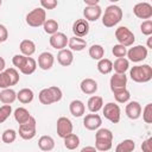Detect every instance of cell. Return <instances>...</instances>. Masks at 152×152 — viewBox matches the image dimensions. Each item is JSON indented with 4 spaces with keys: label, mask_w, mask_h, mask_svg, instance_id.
Returning <instances> with one entry per match:
<instances>
[{
    "label": "cell",
    "mask_w": 152,
    "mask_h": 152,
    "mask_svg": "<svg viewBox=\"0 0 152 152\" xmlns=\"http://www.w3.org/2000/svg\"><path fill=\"white\" fill-rule=\"evenodd\" d=\"M129 68V62L125 57H118L116 61L113 63V69L118 74H125Z\"/></svg>",
    "instance_id": "24"
},
{
    "label": "cell",
    "mask_w": 152,
    "mask_h": 152,
    "mask_svg": "<svg viewBox=\"0 0 152 152\" xmlns=\"http://www.w3.org/2000/svg\"><path fill=\"white\" fill-rule=\"evenodd\" d=\"M49 89H50V91H51V94L53 96L55 102L61 101V99H62V90H61V88H58L56 86H52V87H49Z\"/></svg>",
    "instance_id": "47"
},
{
    "label": "cell",
    "mask_w": 152,
    "mask_h": 152,
    "mask_svg": "<svg viewBox=\"0 0 152 152\" xmlns=\"http://www.w3.org/2000/svg\"><path fill=\"white\" fill-rule=\"evenodd\" d=\"M1 4H2V0H0V6H1Z\"/></svg>",
    "instance_id": "55"
},
{
    "label": "cell",
    "mask_w": 152,
    "mask_h": 152,
    "mask_svg": "<svg viewBox=\"0 0 152 152\" xmlns=\"http://www.w3.org/2000/svg\"><path fill=\"white\" fill-rule=\"evenodd\" d=\"M87 106H88V109L91 113H97L102 108V106H103V100H102L101 96L94 95V96L89 97V100L87 102Z\"/></svg>",
    "instance_id": "23"
},
{
    "label": "cell",
    "mask_w": 152,
    "mask_h": 152,
    "mask_svg": "<svg viewBox=\"0 0 152 152\" xmlns=\"http://www.w3.org/2000/svg\"><path fill=\"white\" fill-rule=\"evenodd\" d=\"M5 71H6V72H7V75L10 76V80H11L12 86H14V84H17V83L19 82L20 76H19V72L17 71V69H15V68H8V69H6Z\"/></svg>",
    "instance_id": "40"
},
{
    "label": "cell",
    "mask_w": 152,
    "mask_h": 152,
    "mask_svg": "<svg viewBox=\"0 0 152 152\" xmlns=\"http://www.w3.org/2000/svg\"><path fill=\"white\" fill-rule=\"evenodd\" d=\"M142 119L146 124L152 122V103H147L142 110Z\"/></svg>",
    "instance_id": "42"
},
{
    "label": "cell",
    "mask_w": 152,
    "mask_h": 152,
    "mask_svg": "<svg viewBox=\"0 0 152 152\" xmlns=\"http://www.w3.org/2000/svg\"><path fill=\"white\" fill-rule=\"evenodd\" d=\"M0 43H1V42H0Z\"/></svg>",
    "instance_id": "56"
},
{
    "label": "cell",
    "mask_w": 152,
    "mask_h": 152,
    "mask_svg": "<svg viewBox=\"0 0 152 152\" xmlns=\"http://www.w3.org/2000/svg\"><path fill=\"white\" fill-rule=\"evenodd\" d=\"M17 99V93L11 88H5L0 91V101L4 104H11Z\"/></svg>",
    "instance_id": "22"
},
{
    "label": "cell",
    "mask_w": 152,
    "mask_h": 152,
    "mask_svg": "<svg viewBox=\"0 0 152 152\" xmlns=\"http://www.w3.org/2000/svg\"><path fill=\"white\" fill-rule=\"evenodd\" d=\"M12 86L11 83V80H10V76L7 75V72L4 70L0 72V88L1 89H5V88H10Z\"/></svg>",
    "instance_id": "43"
},
{
    "label": "cell",
    "mask_w": 152,
    "mask_h": 152,
    "mask_svg": "<svg viewBox=\"0 0 152 152\" xmlns=\"http://www.w3.org/2000/svg\"><path fill=\"white\" fill-rule=\"evenodd\" d=\"M147 48L152 49V37L151 36H148V39H147Z\"/></svg>",
    "instance_id": "53"
},
{
    "label": "cell",
    "mask_w": 152,
    "mask_h": 152,
    "mask_svg": "<svg viewBox=\"0 0 152 152\" xmlns=\"http://www.w3.org/2000/svg\"><path fill=\"white\" fill-rule=\"evenodd\" d=\"M133 13L139 19H150L152 17V6L148 2H138L133 7Z\"/></svg>",
    "instance_id": "8"
},
{
    "label": "cell",
    "mask_w": 152,
    "mask_h": 152,
    "mask_svg": "<svg viewBox=\"0 0 152 152\" xmlns=\"http://www.w3.org/2000/svg\"><path fill=\"white\" fill-rule=\"evenodd\" d=\"M86 5H97L100 0H83Z\"/></svg>",
    "instance_id": "52"
},
{
    "label": "cell",
    "mask_w": 152,
    "mask_h": 152,
    "mask_svg": "<svg viewBox=\"0 0 152 152\" xmlns=\"http://www.w3.org/2000/svg\"><path fill=\"white\" fill-rule=\"evenodd\" d=\"M68 45L71 51H82L87 46V42L81 37H71L68 40Z\"/></svg>",
    "instance_id": "20"
},
{
    "label": "cell",
    "mask_w": 152,
    "mask_h": 152,
    "mask_svg": "<svg viewBox=\"0 0 152 152\" xmlns=\"http://www.w3.org/2000/svg\"><path fill=\"white\" fill-rule=\"evenodd\" d=\"M72 32L76 37H86L89 32V24L86 19H77L72 24Z\"/></svg>",
    "instance_id": "12"
},
{
    "label": "cell",
    "mask_w": 152,
    "mask_h": 152,
    "mask_svg": "<svg viewBox=\"0 0 152 152\" xmlns=\"http://www.w3.org/2000/svg\"><path fill=\"white\" fill-rule=\"evenodd\" d=\"M38 99H39V102H40L42 104H51V103L55 102L53 96H52V94H51V91H50L49 88L42 89V90L39 91Z\"/></svg>",
    "instance_id": "31"
},
{
    "label": "cell",
    "mask_w": 152,
    "mask_h": 152,
    "mask_svg": "<svg viewBox=\"0 0 152 152\" xmlns=\"http://www.w3.org/2000/svg\"><path fill=\"white\" fill-rule=\"evenodd\" d=\"M101 124H102V119L99 114H88L83 119V125L89 131L97 129L101 126Z\"/></svg>",
    "instance_id": "14"
},
{
    "label": "cell",
    "mask_w": 152,
    "mask_h": 152,
    "mask_svg": "<svg viewBox=\"0 0 152 152\" xmlns=\"http://www.w3.org/2000/svg\"><path fill=\"white\" fill-rule=\"evenodd\" d=\"M57 61L62 66H69L74 61V56H72L71 50H68V49L59 50V52L57 55Z\"/></svg>",
    "instance_id": "18"
},
{
    "label": "cell",
    "mask_w": 152,
    "mask_h": 152,
    "mask_svg": "<svg viewBox=\"0 0 152 152\" xmlns=\"http://www.w3.org/2000/svg\"><path fill=\"white\" fill-rule=\"evenodd\" d=\"M104 55V49L99 45V44H94L89 48V56L93 58V59H101Z\"/></svg>",
    "instance_id": "34"
},
{
    "label": "cell",
    "mask_w": 152,
    "mask_h": 152,
    "mask_svg": "<svg viewBox=\"0 0 152 152\" xmlns=\"http://www.w3.org/2000/svg\"><path fill=\"white\" fill-rule=\"evenodd\" d=\"M12 113V107L11 104H4L0 107V124H2L4 121L7 120V118L11 115Z\"/></svg>",
    "instance_id": "38"
},
{
    "label": "cell",
    "mask_w": 152,
    "mask_h": 152,
    "mask_svg": "<svg viewBox=\"0 0 152 152\" xmlns=\"http://www.w3.org/2000/svg\"><path fill=\"white\" fill-rule=\"evenodd\" d=\"M80 88H81L82 93H84L87 95H93L97 90V82L93 78H84V80H82Z\"/></svg>",
    "instance_id": "17"
},
{
    "label": "cell",
    "mask_w": 152,
    "mask_h": 152,
    "mask_svg": "<svg viewBox=\"0 0 152 152\" xmlns=\"http://www.w3.org/2000/svg\"><path fill=\"white\" fill-rule=\"evenodd\" d=\"M120 107L114 102H108L103 107V115L112 124H118L120 121Z\"/></svg>",
    "instance_id": "6"
},
{
    "label": "cell",
    "mask_w": 152,
    "mask_h": 152,
    "mask_svg": "<svg viewBox=\"0 0 152 152\" xmlns=\"http://www.w3.org/2000/svg\"><path fill=\"white\" fill-rule=\"evenodd\" d=\"M97 70H99L101 74H103V75L109 74V72L113 70V63H112V61L108 59V58H103V57H102L101 59H99Z\"/></svg>",
    "instance_id": "30"
},
{
    "label": "cell",
    "mask_w": 152,
    "mask_h": 152,
    "mask_svg": "<svg viewBox=\"0 0 152 152\" xmlns=\"http://www.w3.org/2000/svg\"><path fill=\"white\" fill-rule=\"evenodd\" d=\"M126 84H127V76L125 74L115 72L109 80V86H110L112 91L121 89V88H126Z\"/></svg>",
    "instance_id": "13"
},
{
    "label": "cell",
    "mask_w": 152,
    "mask_h": 152,
    "mask_svg": "<svg viewBox=\"0 0 152 152\" xmlns=\"http://www.w3.org/2000/svg\"><path fill=\"white\" fill-rule=\"evenodd\" d=\"M26 58H27V56H25V55H23V53H21V55H14L13 58H12V63H13V65H14L15 68L20 69V68L23 66V64L25 63Z\"/></svg>",
    "instance_id": "45"
},
{
    "label": "cell",
    "mask_w": 152,
    "mask_h": 152,
    "mask_svg": "<svg viewBox=\"0 0 152 152\" xmlns=\"http://www.w3.org/2000/svg\"><path fill=\"white\" fill-rule=\"evenodd\" d=\"M121 19H122V10L116 5H110L104 10V14L102 15V24L106 27H113Z\"/></svg>",
    "instance_id": "1"
},
{
    "label": "cell",
    "mask_w": 152,
    "mask_h": 152,
    "mask_svg": "<svg viewBox=\"0 0 152 152\" xmlns=\"http://www.w3.org/2000/svg\"><path fill=\"white\" fill-rule=\"evenodd\" d=\"M36 119L33 116H30V119L19 125V135L24 140H30L36 135Z\"/></svg>",
    "instance_id": "5"
},
{
    "label": "cell",
    "mask_w": 152,
    "mask_h": 152,
    "mask_svg": "<svg viewBox=\"0 0 152 152\" xmlns=\"http://www.w3.org/2000/svg\"><path fill=\"white\" fill-rule=\"evenodd\" d=\"M102 14V10L99 5H87L83 10V15L87 21H96Z\"/></svg>",
    "instance_id": "10"
},
{
    "label": "cell",
    "mask_w": 152,
    "mask_h": 152,
    "mask_svg": "<svg viewBox=\"0 0 152 152\" xmlns=\"http://www.w3.org/2000/svg\"><path fill=\"white\" fill-rule=\"evenodd\" d=\"M36 68H37V62L34 58H32L31 56H28L25 61V63L23 64V66L19 69L24 75H31L36 71Z\"/></svg>",
    "instance_id": "25"
},
{
    "label": "cell",
    "mask_w": 152,
    "mask_h": 152,
    "mask_svg": "<svg viewBox=\"0 0 152 152\" xmlns=\"http://www.w3.org/2000/svg\"><path fill=\"white\" fill-rule=\"evenodd\" d=\"M17 99L21 103H30L33 100V91L30 88H23L17 94Z\"/></svg>",
    "instance_id": "28"
},
{
    "label": "cell",
    "mask_w": 152,
    "mask_h": 152,
    "mask_svg": "<svg viewBox=\"0 0 152 152\" xmlns=\"http://www.w3.org/2000/svg\"><path fill=\"white\" fill-rule=\"evenodd\" d=\"M115 38L118 39L119 44H122L126 48L131 46L135 40L133 32L129 28H127L126 26H120L115 30Z\"/></svg>",
    "instance_id": "4"
},
{
    "label": "cell",
    "mask_w": 152,
    "mask_h": 152,
    "mask_svg": "<svg viewBox=\"0 0 152 152\" xmlns=\"http://www.w3.org/2000/svg\"><path fill=\"white\" fill-rule=\"evenodd\" d=\"M53 65V56L52 53L48 52V51H44L39 55L38 57V66L43 70H49L51 69Z\"/></svg>",
    "instance_id": "16"
},
{
    "label": "cell",
    "mask_w": 152,
    "mask_h": 152,
    "mask_svg": "<svg viewBox=\"0 0 152 152\" xmlns=\"http://www.w3.org/2000/svg\"><path fill=\"white\" fill-rule=\"evenodd\" d=\"M45 20H46V13L43 7L34 8L31 12H28L26 15V23L31 27H39L44 24Z\"/></svg>",
    "instance_id": "3"
},
{
    "label": "cell",
    "mask_w": 152,
    "mask_h": 152,
    "mask_svg": "<svg viewBox=\"0 0 152 152\" xmlns=\"http://www.w3.org/2000/svg\"><path fill=\"white\" fill-rule=\"evenodd\" d=\"M38 146L42 151H51L55 147V141L50 135H43L38 140Z\"/></svg>",
    "instance_id": "26"
},
{
    "label": "cell",
    "mask_w": 152,
    "mask_h": 152,
    "mask_svg": "<svg viewBox=\"0 0 152 152\" xmlns=\"http://www.w3.org/2000/svg\"><path fill=\"white\" fill-rule=\"evenodd\" d=\"M57 0H40V5L44 10H53L57 7Z\"/></svg>",
    "instance_id": "46"
},
{
    "label": "cell",
    "mask_w": 152,
    "mask_h": 152,
    "mask_svg": "<svg viewBox=\"0 0 152 152\" xmlns=\"http://www.w3.org/2000/svg\"><path fill=\"white\" fill-rule=\"evenodd\" d=\"M109 1H110V2H118L119 0H109Z\"/></svg>",
    "instance_id": "54"
},
{
    "label": "cell",
    "mask_w": 152,
    "mask_h": 152,
    "mask_svg": "<svg viewBox=\"0 0 152 152\" xmlns=\"http://www.w3.org/2000/svg\"><path fill=\"white\" fill-rule=\"evenodd\" d=\"M69 110L75 118H80L84 114L86 107H84V103L81 100H74L69 104Z\"/></svg>",
    "instance_id": "19"
},
{
    "label": "cell",
    "mask_w": 152,
    "mask_h": 152,
    "mask_svg": "<svg viewBox=\"0 0 152 152\" xmlns=\"http://www.w3.org/2000/svg\"><path fill=\"white\" fill-rule=\"evenodd\" d=\"M63 139H64V146H65L68 150H75V148H77L78 145H80V138H78L76 134H74V133L68 134V135L64 137Z\"/></svg>",
    "instance_id": "29"
},
{
    "label": "cell",
    "mask_w": 152,
    "mask_h": 152,
    "mask_svg": "<svg viewBox=\"0 0 152 152\" xmlns=\"http://www.w3.org/2000/svg\"><path fill=\"white\" fill-rule=\"evenodd\" d=\"M140 30H141V33L142 34L151 36L152 34V20L146 19L145 21H142L141 25H140Z\"/></svg>",
    "instance_id": "41"
},
{
    "label": "cell",
    "mask_w": 152,
    "mask_h": 152,
    "mask_svg": "<svg viewBox=\"0 0 152 152\" xmlns=\"http://www.w3.org/2000/svg\"><path fill=\"white\" fill-rule=\"evenodd\" d=\"M141 150L144 152H152V138H148L141 144Z\"/></svg>",
    "instance_id": "48"
},
{
    "label": "cell",
    "mask_w": 152,
    "mask_h": 152,
    "mask_svg": "<svg viewBox=\"0 0 152 152\" xmlns=\"http://www.w3.org/2000/svg\"><path fill=\"white\" fill-rule=\"evenodd\" d=\"M68 37L63 33V32H56V33H53V34H51V37H50V39H49V42H50V45L53 48V49H56V50H62V49H64L65 46H66V44H68Z\"/></svg>",
    "instance_id": "11"
},
{
    "label": "cell",
    "mask_w": 152,
    "mask_h": 152,
    "mask_svg": "<svg viewBox=\"0 0 152 152\" xmlns=\"http://www.w3.org/2000/svg\"><path fill=\"white\" fill-rule=\"evenodd\" d=\"M134 148H135V142L131 139H126V140H122L115 147V151L116 152H132Z\"/></svg>",
    "instance_id": "33"
},
{
    "label": "cell",
    "mask_w": 152,
    "mask_h": 152,
    "mask_svg": "<svg viewBox=\"0 0 152 152\" xmlns=\"http://www.w3.org/2000/svg\"><path fill=\"white\" fill-rule=\"evenodd\" d=\"M95 140H104V141H112L113 140V133L108 128H97V132L95 134Z\"/></svg>",
    "instance_id": "35"
},
{
    "label": "cell",
    "mask_w": 152,
    "mask_h": 152,
    "mask_svg": "<svg viewBox=\"0 0 152 152\" xmlns=\"http://www.w3.org/2000/svg\"><path fill=\"white\" fill-rule=\"evenodd\" d=\"M125 112H126V115H127L129 119L137 120V119L140 118V115H141V106H140V103L137 102V101H131V102H128V104L126 106Z\"/></svg>",
    "instance_id": "15"
},
{
    "label": "cell",
    "mask_w": 152,
    "mask_h": 152,
    "mask_svg": "<svg viewBox=\"0 0 152 152\" xmlns=\"http://www.w3.org/2000/svg\"><path fill=\"white\" fill-rule=\"evenodd\" d=\"M70 133H72V124H71V121L65 116H61L57 120V134H58V137L64 138Z\"/></svg>",
    "instance_id": "9"
},
{
    "label": "cell",
    "mask_w": 152,
    "mask_h": 152,
    "mask_svg": "<svg viewBox=\"0 0 152 152\" xmlns=\"http://www.w3.org/2000/svg\"><path fill=\"white\" fill-rule=\"evenodd\" d=\"M112 93L114 94V99H115L116 102H119V103H125V102H127V101L129 100V97H131V94H129V91H128L126 88H121V89L114 90V91H112Z\"/></svg>",
    "instance_id": "32"
},
{
    "label": "cell",
    "mask_w": 152,
    "mask_h": 152,
    "mask_svg": "<svg viewBox=\"0 0 152 152\" xmlns=\"http://www.w3.org/2000/svg\"><path fill=\"white\" fill-rule=\"evenodd\" d=\"M81 151H82V152H95V151H97V150H96V147H93V146H86V147H83Z\"/></svg>",
    "instance_id": "50"
},
{
    "label": "cell",
    "mask_w": 152,
    "mask_h": 152,
    "mask_svg": "<svg viewBox=\"0 0 152 152\" xmlns=\"http://www.w3.org/2000/svg\"><path fill=\"white\" fill-rule=\"evenodd\" d=\"M19 49L21 51L23 55L25 56H32L36 51V44L33 43V40L31 39H24L20 42V45H19Z\"/></svg>",
    "instance_id": "21"
},
{
    "label": "cell",
    "mask_w": 152,
    "mask_h": 152,
    "mask_svg": "<svg viewBox=\"0 0 152 152\" xmlns=\"http://www.w3.org/2000/svg\"><path fill=\"white\" fill-rule=\"evenodd\" d=\"M30 116H31L30 115V112L26 108H24V107H19V108H17L14 110V119H15V121L19 125L26 122L30 119Z\"/></svg>",
    "instance_id": "27"
},
{
    "label": "cell",
    "mask_w": 152,
    "mask_h": 152,
    "mask_svg": "<svg viewBox=\"0 0 152 152\" xmlns=\"http://www.w3.org/2000/svg\"><path fill=\"white\" fill-rule=\"evenodd\" d=\"M15 138H17V133L14 129H6L1 137V139L5 144H12L15 140Z\"/></svg>",
    "instance_id": "37"
},
{
    "label": "cell",
    "mask_w": 152,
    "mask_h": 152,
    "mask_svg": "<svg viewBox=\"0 0 152 152\" xmlns=\"http://www.w3.org/2000/svg\"><path fill=\"white\" fill-rule=\"evenodd\" d=\"M7 38H8V31H7V28L4 25L0 24V42L1 43L2 42H6Z\"/></svg>",
    "instance_id": "49"
},
{
    "label": "cell",
    "mask_w": 152,
    "mask_h": 152,
    "mask_svg": "<svg viewBox=\"0 0 152 152\" xmlns=\"http://www.w3.org/2000/svg\"><path fill=\"white\" fill-rule=\"evenodd\" d=\"M43 27H44V31L49 34H53L57 32L58 30V23L55 20V19H46L43 24Z\"/></svg>",
    "instance_id": "36"
},
{
    "label": "cell",
    "mask_w": 152,
    "mask_h": 152,
    "mask_svg": "<svg viewBox=\"0 0 152 152\" xmlns=\"http://www.w3.org/2000/svg\"><path fill=\"white\" fill-rule=\"evenodd\" d=\"M95 147L97 151H108L112 148V141H104V140H95Z\"/></svg>",
    "instance_id": "44"
},
{
    "label": "cell",
    "mask_w": 152,
    "mask_h": 152,
    "mask_svg": "<svg viewBox=\"0 0 152 152\" xmlns=\"http://www.w3.org/2000/svg\"><path fill=\"white\" fill-rule=\"evenodd\" d=\"M126 55L131 62L139 63L147 57V48H145L144 45H135L131 48Z\"/></svg>",
    "instance_id": "7"
},
{
    "label": "cell",
    "mask_w": 152,
    "mask_h": 152,
    "mask_svg": "<svg viewBox=\"0 0 152 152\" xmlns=\"http://www.w3.org/2000/svg\"><path fill=\"white\" fill-rule=\"evenodd\" d=\"M129 76L134 82H138V83L148 82L152 78V68L148 64L135 65L131 69Z\"/></svg>",
    "instance_id": "2"
},
{
    "label": "cell",
    "mask_w": 152,
    "mask_h": 152,
    "mask_svg": "<svg viewBox=\"0 0 152 152\" xmlns=\"http://www.w3.org/2000/svg\"><path fill=\"white\" fill-rule=\"evenodd\" d=\"M5 66H6V62L2 57H0V72L5 70Z\"/></svg>",
    "instance_id": "51"
},
{
    "label": "cell",
    "mask_w": 152,
    "mask_h": 152,
    "mask_svg": "<svg viewBox=\"0 0 152 152\" xmlns=\"http://www.w3.org/2000/svg\"><path fill=\"white\" fill-rule=\"evenodd\" d=\"M112 53L115 57H125L126 53H127V49L122 44H115L113 46V49H112Z\"/></svg>",
    "instance_id": "39"
}]
</instances>
